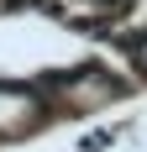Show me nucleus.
I'll use <instances>...</instances> for the list:
<instances>
[{
  "instance_id": "obj_1",
  "label": "nucleus",
  "mask_w": 147,
  "mask_h": 152,
  "mask_svg": "<svg viewBox=\"0 0 147 152\" xmlns=\"http://www.w3.org/2000/svg\"><path fill=\"white\" fill-rule=\"evenodd\" d=\"M26 100L21 94H0V126H16V121H26Z\"/></svg>"
}]
</instances>
